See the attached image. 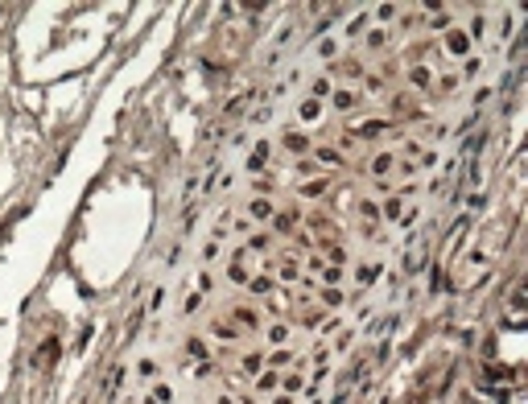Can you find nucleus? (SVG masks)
<instances>
[{
    "mask_svg": "<svg viewBox=\"0 0 528 404\" xmlns=\"http://www.w3.org/2000/svg\"><path fill=\"white\" fill-rule=\"evenodd\" d=\"M355 281H359V285H367V281H376V264H367V268H359V272H355Z\"/></svg>",
    "mask_w": 528,
    "mask_h": 404,
    "instance_id": "f03ea898",
    "label": "nucleus"
},
{
    "mask_svg": "<svg viewBox=\"0 0 528 404\" xmlns=\"http://www.w3.org/2000/svg\"><path fill=\"white\" fill-rule=\"evenodd\" d=\"M446 50H450V54H467V50H471V38H467V33H450V38H446Z\"/></svg>",
    "mask_w": 528,
    "mask_h": 404,
    "instance_id": "f257e3e1",
    "label": "nucleus"
},
{
    "mask_svg": "<svg viewBox=\"0 0 528 404\" xmlns=\"http://www.w3.org/2000/svg\"><path fill=\"white\" fill-rule=\"evenodd\" d=\"M252 214H256V219H268L272 206H268V202H252Z\"/></svg>",
    "mask_w": 528,
    "mask_h": 404,
    "instance_id": "7ed1b4c3",
    "label": "nucleus"
}]
</instances>
